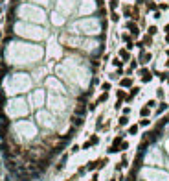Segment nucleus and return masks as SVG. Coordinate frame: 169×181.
<instances>
[{
	"label": "nucleus",
	"instance_id": "1",
	"mask_svg": "<svg viewBox=\"0 0 169 181\" xmlns=\"http://www.w3.org/2000/svg\"><path fill=\"white\" fill-rule=\"evenodd\" d=\"M121 142H123V137H121V135H118V137L114 139L112 146L109 148V153H118V152H119V146H121Z\"/></svg>",
	"mask_w": 169,
	"mask_h": 181
},
{
	"label": "nucleus",
	"instance_id": "2",
	"mask_svg": "<svg viewBox=\"0 0 169 181\" xmlns=\"http://www.w3.org/2000/svg\"><path fill=\"white\" fill-rule=\"evenodd\" d=\"M140 76H142V82H145V83L151 82V78H153V74L147 70V68H142V70H140Z\"/></svg>",
	"mask_w": 169,
	"mask_h": 181
},
{
	"label": "nucleus",
	"instance_id": "3",
	"mask_svg": "<svg viewBox=\"0 0 169 181\" xmlns=\"http://www.w3.org/2000/svg\"><path fill=\"white\" fill-rule=\"evenodd\" d=\"M83 122H84V118H83V116H77V115H74V116H72V124H74V128H81V126H83Z\"/></svg>",
	"mask_w": 169,
	"mask_h": 181
},
{
	"label": "nucleus",
	"instance_id": "4",
	"mask_svg": "<svg viewBox=\"0 0 169 181\" xmlns=\"http://www.w3.org/2000/svg\"><path fill=\"white\" fill-rule=\"evenodd\" d=\"M138 92H140V87H131V92L127 94V98H125V100H127V102H131V100H132Z\"/></svg>",
	"mask_w": 169,
	"mask_h": 181
},
{
	"label": "nucleus",
	"instance_id": "5",
	"mask_svg": "<svg viewBox=\"0 0 169 181\" xmlns=\"http://www.w3.org/2000/svg\"><path fill=\"white\" fill-rule=\"evenodd\" d=\"M84 113H87V107H84V104H79V105L75 107V115H77V116H83Z\"/></svg>",
	"mask_w": 169,
	"mask_h": 181
},
{
	"label": "nucleus",
	"instance_id": "6",
	"mask_svg": "<svg viewBox=\"0 0 169 181\" xmlns=\"http://www.w3.org/2000/svg\"><path fill=\"white\" fill-rule=\"evenodd\" d=\"M149 113H151V109H149V107H147V105L140 109V115H142V118H147V116H149Z\"/></svg>",
	"mask_w": 169,
	"mask_h": 181
},
{
	"label": "nucleus",
	"instance_id": "7",
	"mask_svg": "<svg viewBox=\"0 0 169 181\" xmlns=\"http://www.w3.org/2000/svg\"><path fill=\"white\" fill-rule=\"evenodd\" d=\"M121 87H132V79L131 78H123L121 79Z\"/></svg>",
	"mask_w": 169,
	"mask_h": 181
},
{
	"label": "nucleus",
	"instance_id": "8",
	"mask_svg": "<svg viewBox=\"0 0 169 181\" xmlns=\"http://www.w3.org/2000/svg\"><path fill=\"white\" fill-rule=\"evenodd\" d=\"M127 124H129V116H127V115H121V116H119V126H127Z\"/></svg>",
	"mask_w": 169,
	"mask_h": 181
},
{
	"label": "nucleus",
	"instance_id": "9",
	"mask_svg": "<svg viewBox=\"0 0 169 181\" xmlns=\"http://www.w3.org/2000/svg\"><path fill=\"white\" fill-rule=\"evenodd\" d=\"M87 170H97V161H90L87 165Z\"/></svg>",
	"mask_w": 169,
	"mask_h": 181
},
{
	"label": "nucleus",
	"instance_id": "10",
	"mask_svg": "<svg viewBox=\"0 0 169 181\" xmlns=\"http://www.w3.org/2000/svg\"><path fill=\"white\" fill-rule=\"evenodd\" d=\"M109 100V92H103L99 98H97V104H103V102H107Z\"/></svg>",
	"mask_w": 169,
	"mask_h": 181
},
{
	"label": "nucleus",
	"instance_id": "11",
	"mask_svg": "<svg viewBox=\"0 0 169 181\" xmlns=\"http://www.w3.org/2000/svg\"><path fill=\"white\" fill-rule=\"evenodd\" d=\"M165 109H167V104H165V102H162V104L158 105V109H156V113H158V115H162V113H164Z\"/></svg>",
	"mask_w": 169,
	"mask_h": 181
},
{
	"label": "nucleus",
	"instance_id": "12",
	"mask_svg": "<svg viewBox=\"0 0 169 181\" xmlns=\"http://www.w3.org/2000/svg\"><path fill=\"white\" fill-rule=\"evenodd\" d=\"M88 140H90V144H92V146H96V144L99 142V137H97V135H92Z\"/></svg>",
	"mask_w": 169,
	"mask_h": 181
},
{
	"label": "nucleus",
	"instance_id": "13",
	"mask_svg": "<svg viewBox=\"0 0 169 181\" xmlns=\"http://www.w3.org/2000/svg\"><path fill=\"white\" fill-rule=\"evenodd\" d=\"M136 133H138V124H134V126L129 128V135H136Z\"/></svg>",
	"mask_w": 169,
	"mask_h": 181
},
{
	"label": "nucleus",
	"instance_id": "14",
	"mask_svg": "<svg viewBox=\"0 0 169 181\" xmlns=\"http://www.w3.org/2000/svg\"><path fill=\"white\" fill-rule=\"evenodd\" d=\"M149 124H151V120H149V118H142L138 126H143V128H145V126H149Z\"/></svg>",
	"mask_w": 169,
	"mask_h": 181
},
{
	"label": "nucleus",
	"instance_id": "15",
	"mask_svg": "<svg viewBox=\"0 0 169 181\" xmlns=\"http://www.w3.org/2000/svg\"><path fill=\"white\" fill-rule=\"evenodd\" d=\"M116 96H118V100H125V98H127V94H125L123 91H118V92H116Z\"/></svg>",
	"mask_w": 169,
	"mask_h": 181
},
{
	"label": "nucleus",
	"instance_id": "16",
	"mask_svg": "<svg viewBox=\"0 0 169 181\" xmlns=\"http://www.w3.org/2000/svg\"><path fill=\"white\" fill-rule=\"evenodd\" d=\"M101 91H103V92H109V91H110V83H103V85H101Z\"/></svg>",
	"mask_w": 169,
	"mask_h": 181
},
{
	"label": "nucleus",
	"instance_id": "17",
	"mask_svg": "<svg viewBox=\"0 0 169 181\" xmlns=\"http://www.w3.org/2000/svg\"><path fill=\"white\" fill-rule=\"evenodd\" d=\"M158 78L162 79V82H165V79L169 78V74H167V72H160V74H158Z\"/></svg>",
	"mask_w": 169,
	"mask_h": 181
},
{
	"label": "nucleus",
	"instance_id": "18",
	"mask_svg": "<svg viewBox=\"0 0 169 181\" xmlns=\"http://www.w3.org/2000/svg\"><path fill=\"white\" fill-rule=\"evenodd\" d=\"M149 59H151V55H149V54H142V63H147Z\"/></svg>",
	"mask_w": 169,
	"mask_h": 181
},
{
	"label": "nucleus",
	"instance_id": "19",
	"mask_svg": "<svg viewBox=\"0 0 169 181\" xmlns=\"http://www.w3.org/2000/svg\"><path fill=\"white\" fill-rule=\"evenodd\" d=\"M119 55H121V59H129V52H127V50H121Z\"/></svg>",
	"mask_w": 169,
	"mask_h": 181
},
{
	"label": "nucleus",
	"instance_id": "20",
	"mask_svg": "<svg viewBox=\"0 0 169 181\" xmlns=\"http://www.w3.org/2000/svg\"><path fill=\"white\" fill-rule=\"evenodd\" d=\"M127 148H129V142H125V140H123V142H121V146H119V152H125Z\"/></svg>",
	"mask_w": 169,
	"mask_h": 181
},
{
	"label": "nucleus",
	"instance_id": "21",
	"mask_svg": "<svg viewBox=\"0 0 169 181\" xmlns=\"http://www.w3.org/2000/svg\"><path fill=\"white\" fill-rule=\"evenodd\" d=\"M145 105H147V107H149V109H153V107L156 105V102H154V100H149V102H147Z\"/></svg>",
	"mask_w": 169,
	"mask_h": 181
},
{
	"label": "nucleus",
	"instance_id": "22",
	"mask_svg": "<svg viewBox=\"0 0 169 181\" xmlns=\"http://www.w3.org/2000/svg\"><path fill=\"white\" fill-rule=\"evenodd\" d=\"M84 172H87V166H81V168L77 170V176H83Z\"/></svg>",
	"mask_w": 169,
	"mask_h": 181
},
{
	"label": "nucleus",
	"instance_id": "23",
	"mask_svg": "<svg viewBox=\"0 0 169 181\" xmlns=\"http://www.w3.org/2000/svg\"><path fill=\"white\" fill-rule=\"evenodd\" d=\"M97 107V102H94V104H88V111H94Z\"/></svg>",
	"mask_w": 169,
	"mask_h": 181
},
{
	"label": "nucleus",
	"instance_id": "24",
	"mask_svg": "<svg viewBox=\"0 0 169 181\" xmlns=\"http://www.w3.org/2000/svg\"><path fill=\"white\" fill-rule=\"evenodd\" d=\"M90 146H92V144H90V140H87V142H84V144H83V150H88Z\"/></svg>",
	"mask_w": 169,
	"mask_h": 181
},
{
	"label": "nucleus",
	"instance_id": "25",
	"mask_svg": "<svg viewBox=\"0 0 169 181\" xmlns=\"http://www.w3.org/2000/svg\"><path fill=\"white\" fill-rule=\"evenodd\" d=\"M149 33H151V35H154V33H156V28H154V26H151V28H149Z\"/></svg>",
	"mask_w": 169,
	"mask_h": 181
},
{
	"label": "nucleus",
	"instance_id": "26",
	"mask_svg": "<svg viewBox=\"0 0 169 181\" xmlns=\"http://www.w3.org/2000/svg\"><path fill=\"white\" fill-rule=\"evenodd\" d=\"M90 181H97V176H94V177H92V179H90Z\"/></svg>",
	"mask_w": 169,
	"mask_h": 181
},
{
	"label": "nucleus",
	"instance_id": "27",
	"mask_svg": "<svg viewBox=\"0 0 169 181\" xmlns=\"http://www.w3.org/2000/svg\"><path fill=\"white\" fill-rule=\"evenodd\" d=\"M165 32H167V35H169V26H165Z\"/></svg>",
	"mask_w": 169,
	"mask_h": 181
},
{
	"label": "nucleus",
	"instance_id": "28",
	"mask_svg": "<svg viewBox=\"0 0 169 181\" xmlns=\"http://www.w3.org/2000/svg\"><path fill=\"white\" fill-rule=\"evenodd\" d=\"M68 181H75V177H70V179H68Z\"/></svg>",
	"mask_w": 169,
	"mask_h": 181
},
{
	"label": "nucleus",
	"instance_id": "29",
	"mask_svg": "<svg viewBox=\"0 0 169 181\" xmlns=\"http://www.w3.org/2000/svg\"><path fill=\"white\" fill-rule=\"evenodd\" d=\"M167 83H169V78H167Z\"/></svg>",
	"mask_w": 169,
	"mask_h": 181
},
{
	"label": "nucleus",
	"instance_id": "30",
	"mask_svg": "<svg viewBox=\"0 0 169 181\" xmlns=\"http://www.w3.org/2000/svg\"><path fill=\"white\" fill-rule=\"evenodd\" d=\"M110 181H116V179H110Z\"/></svg>",
	"mask_w": 169,
	"mask_h": 181
},
{
	"label": "nucleus",
	"instance_id": "31",
	"mask_svg": "<svg viewBox=\"0 0 169 181\" xmlns=\"http://www.w3.org/2000/svg\"><path fill=\"white\" fill-rule=\"evenodd\" d=\"M167 67H169V61H167Z\"/></svg>",
	"mask_w": 169,
	"mask_h": 181
}]
</instances>
